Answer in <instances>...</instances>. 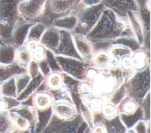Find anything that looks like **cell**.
Segmentation results:
<instances>
[{
	"mask_svg": "<svg viewBox=\"0 0 151 133\" xmlns=\"http://www.w3.org/2000/svg\"><path fill=\"white\" fill-rule=\"evenodd\" d=\"M9 111L17 113L24 118L29 124L28 132H35L37 119V109L34 105H27L21 103L19 106Z\"/></svg>",
	"mask_w": 151,
	"mask_h": 133,
	"instance_id": "cell-15",
	"label": "cell"
},
{
	"mask_svg": "<svg viewBox=\"0 0 151 133\" xmlns=\"http://www.w3.org/2000/svg\"><path fill=\"white\" fill-rule=\"evenodd\" d=\"M92 132H106V130L104 128V126L103 125L99 124H96L94 125Z\"/></svg>",
	"mask_w": 151,
	"mask_h": 133,
	"instance_id": "cell-47",
	"label": "cell"
},
{
	"mask_svg": "<svg viewBox=\"0 0 151 133\" xmlns=\"http://www.w3.org/2000/svg\"><path fill=\"white\" fill-rule=\"evenodd\" d=\"M127 18L134 37L142 46L144 40L145 31L137 11L129 12L127 13Z\"/></svg>",
	"mask_w": 151,
	"mask_h": 133,
	"instance_id": "cell-17",
	"label": "cell"
},
{
	"mask_svg": "<svg viewBox=\"0 0 151 133\" xmlns=\"http://www.w3.org/2000/svg\"><path fill=\"white\" fill-rule=\"evenodd\" d=\"M147 56L149 57V55L142 49L133 53L131 59L133 69L136 70H139L149 65V63L147 64V62H149V60H147Z\"/></svg>",
	"mask_w": 151,
	"mask_h": 133,
	"instance_id": "cell-26",
	"label": "cell"
},
{
	"mask_svg": "<svg viewBox=\"0 0 151 133\" xmlns=\"http://www.w3.org/2000/svg\"><path fill=\"white\" fill-rule=\"evenodd\" d=\"M15 129L19 131H28L29 124L28 122L21 115L14 112H9Z\"/></svg>",
	"mask_w": 151,
	"mask_h": 133,
	"instance_id": "cell-36",
	"label": "cell"
},
{
	"mask_svg": "<svg viewBox=\"0 0 151 133\" xmlns=\"http://www.w3.org/2000/svg\"><path fill=\"white\" fill-rule=\"evenodd\" d=\"M48 0H22L18 5L21 18L26 21H40Z\"/></svg>",
	"mask_w": 151,
	"mask_h": 133,
	"instance_id": "cell-8",
	"label": "cell"
},
{
	"mask_svg": "<svg viewBox=\"0 0 151 133\" xmlns=\"http://www.w3.org/2000/svg\"><path fill=\"white\" fill-rule=\"evenodd\" d=\"M128 25L127 19L120 18L111 9L105 8L96 25L86 37L91 44H111L121 36Z\"/></svg>",
	"mask_w": 151,
	"mask_h": 133,
	"instance_id": "cell-1",
	"label": "cell"
},
{
	"mask_svg": "<svg viewBox=\"0 0 151 133\" xmlns=\"http://www.w3.org/2000/svg\"><path fill=\"white\" fill-rule=\"evenodd\" d=\"M143 112V120L150 121V92L143 99L140 105Z\"/></svg>",
	"mask_w": 151,
	"mask_h": 133,
	"instance_id": "cell-42",
	"label": "cell"
},
{
	"mask_svg": "<svg viewBox=\"0 0 151 133\" xmlns=\"http://www.w3.org/2000/svg\"><path fill=\"white\" fill-rule=\"evenodd\" d=\"M139 106V104L137 102L126 96L119 104L116 106V109L118 114L121 113L129 114L134 112Z\"/></svg>",
	"mask_w": 151,
	"mask_h": 133,
	"instance_id": "cell-28",
	"label": "cell"
},
{
	"mask_svg": "<svg viewBox=\"0 0 151 133\" xmlns=\"http://www.w3.org/2000/svg\"><path fill=\"white\" fill-rule=\"evenodd\" d=\"M27 73V69L19 66L16 61L9 65L0 64V84L10 77Z\"/></svg>",
	"mask_w": 151,
	"mask_h": 133,
	"instance_id": "cell-20",
	"label": "cell"
},
{
	"mask_svg": "<svg viewBox=\"0 0 151 133\" xmlns=\"http://www.w3.org/2000/svg\"><path fill=\"white\" fill-rule=\"evenodd\" d=\"M78 112L80 113L83 121L88 125V127L93 130L94 126V124L93 113H92L91 110L86 104L83 102L79 106Z\"/></svg>",
	"mask_w": 151,
	"mask_h": 133,
	"instance_id": "cell-35",
	"label": "cell"
},
{
	"mask_svg": "<svg viewBox=\"0 0 151 133\" xmlns=\"http://www.w3.org/2000/svg\"><path fill=\"white\" fill-rule=\"evenodd\" d=\"M17 48L11 43L0 40V64L9 65L15 62Z\"/></svg>",
	"mask_w": 151,
	"mask_h": 133,
	"instance_id": "cell-18",
	"label": "cell"
},
{
	"mask_svg": "<svg viewBox=\"0 0 151 133\" xmlns=\"http://www.w3.org/2000/svg\"><path fill=\"white\" fill-rule=\"evenodd\" d=\"M100 3V0H81V5L83 7L92 6Z\"/></svg>",
	"mask_w": 151,
	"mask_h": 133,
	"instance_id": "cell-46",
	"label": "cell"
},
{
	"mask_svg": "<svg viewBox=\"0 0 151 133\" xmlns=\"http://www.w3.org/2000/svg\"><path fill=\"white\" fill-rule=\"evenodd\" d=\"M21 104V102L17 99V97L2 96L0 99V111H9L19 106Z\"/></svg>",
	"mask_w": 151,
	"mask_h": 133,
	"instance_id": "cell-37",
	"label": "cell"
},
{
	"mask_svg": "<svg viewBox=\"0 0 151 133\" xmlns=\"http://www.w3.org/2000/svg\"><path fill=\"white\" fill-rule=\"evenodd\" d=\"M77 24V17L74 13L64 15L55 19L51 23L53 26L60 30L73 31Z\"/></svg>",
	"mask_w": 151,
	"mask_h": 133,
	"instance_id": "cell-19",
	"label": "cell"
},
{
	"mask_svg": "<svg viewBox=\"0 0 151 133\" xmlns=\"http://www.w3.org/2000/svg\"><path fill=\"white\" fill-rule=\"evenodd\" d=\"M108 51L111 57L117 59L120 61L126 57H131L133 53L128 48L116 44H111Z\"/></svg>",
	"mask_w": 151,
	"mask_h": 133,
	"instance_id": "cell-30",
	"label": "cell"
},
{
	"mask_svg": "<svg viewBox=\"0 0 151 133\" xmlns=\"http://www.w3.org/2000/svg\"><path fill=\"white\" fill-rule=\"evenodd\" d=\"M2 96L17 97L18 95L15 76L10 77L1 83Z\"/></svg>",
	"mask_w": 151,
	"mask_h": 133,
	"instance_id": "cell-32",
	"label": "cell"
},
{
	"mask_svg": "<svg viewBox=\"0 0 151 133\" xmlns=\"http://www.w3.org/2000/svg\"><path fill=\"white\" fill-rule=\"evenodd\" d=\"M37 124L35 126V132H42L43 129L48 124L50 121L51 116L53 113L52 105L49 107L42 109H37Z\"/></svg>",
	"mask_w": 151,
	"mask_h": 133,
	"instance_id": "cell-22",
	"label": "cell"
},
{
	"mask_svg": "<svg viewBox=\"0 0 151 133\" xmlns=\"http://www.w3.org/2000/svg\"><path fill=\"white\" fill-rule=\"evenodd\" d=\"M27 73L31 77V78L37 76L40 73V68L38 63L37 61L32 60L27 67Z\"/></svg>",
	"mask_w": 151,
	"mask_h": 133,
	"instance_id": "cell-44",
	"label": "cell"
},
{
	"mask_svg": "<svg viewBox=\"0 0 151 133\" xmlns=\"http://www.w3.org/2000/svg\"><path fill=\"white\" fill-rule=\"evenodd\" d=\"M100 3L122 18L127 19V13L130 11H137L135 0H100Z\"/></svg>",
	"mask_w": 151,
	"mask_h": 133,
	"instance_id": "cell-10",
	"label": "cell"
},
{
	"mask_svg": "<svg viewBox=\"0 0 151 133\" xmlns=\"http://www.w3.org/2000/svg\"><path fill=\"white\" fill-rule=\"evenodd\" d=\"M99 112L105 119H110L118 114L116 106L109 102L103 105Z\"/></svg>",
	"mask_w": 151,
	"mask_h": 133,
	"instance_id": "cell-41",
	"label": "cell"
},
{
	"mask_svg": "<svg viewBox=\"0 0 151 133\" xmlns=\"http://www.w3.org/2000/svg\"><path fill=\"white\" fill-rule=\"evenodd\" d=\"M133 128L134 131V132H150V121L147 122L143 119H141L136 123Z\"/></svg>",
	"mask_w": 151,
	"mask_h": 133,
	"instance_id": "cell-43",
	"label": "cell"
},
{
	"mask_svg": "<svg viewBox=\"0 0 151 133\" xmlns=\"http://www.w3.org/2000/svg\"><path fill=\"white\" fill-rule=\"evenodd\" d=\"M53 113L63 119H71L80 113L71 101L64 100L52 103Z\"/></svg>",
	"mask_w": 151,
	"mask_h": 133,
	"instance_id": "cell-13",
	"label": "cell"
},
{
	"mask_svg": "<svg viewBox=\"0 0 151 133\" xmlns=\"http://www.w3.org/2000/svg\"><path fill=\"white\" fill-rule=\"evenodd\" d=\"M82 6L81 0H48L40 21L51 26L55 19L74 13Z\"/></svg>",
	"mask_w": 151,
	"mask_h": 133,
	"instance_id": "cell-4",
	"label": "cell"
},
{
	"mask_svg": "<svg viewBox=\"0 0 151 133\" xmlns=\"http://www.w3.org/2000/svg\"><path fill=\"white\" fill-rule=\"evenodd\" d=\"M101 124L104 126L106 132H126L127 131L119 114L110 119L104 118Z\"/></svg>",
	"mask_w": 151,
	"mask_h": 133,
	"instance_id": "cell-23",
	"label": "cell"
},
{
	"mask_svg": "<svg viewBox=\"0 0 151 133\" xmlns=\"http://www.w3.org/2000/svg\"><path fill=\"white\" fill-rule=\"evenodd\" d=\"M45 80L47 90L56 89L63 85L61 73L52 72L45 77Z\"/></svg>",
	"mask_w": 151,
	"mask_h": 133,
	"instance_id": "cell-34",
	"label": "cell"
},
{
	"mask_svg": "<svg viewBox=\"0 0 151 133\" xmlns=\"http://www.w3.org/2000/svg\"><path fill=\"white\" fill-rule=\"evenodd\" d=\"M119 115L127 129L133 128L137 122L143 119V112L140 105L134 112L129 114L121 113H119Z\"/></svg>",
	"mask_w": 151,
	"mask_h": 133,
	"instance_id": "cell-25",
	"label": "cell"
},
{
	"mask_svg": "<svg viewBox=\"0 0 151 133\" xmlns=\"http://www.w3.org/2000/svg\"><path fill=\"white\" fill-rule=\"evenodd\" d=\"M83 121L80 113L71 119L61 118L52 113L50 121L42 132H77Z\"/></svg>",
	"mask_w": 151,
	"mask_h": 133,
	"instance_id": "cell-7",
	"label": "cell"
},
{
	"mask_svg": "<svg viewBox=\"0 0 151 133\" xmlns=\"http://www.w3.org/2000/svg\"><path fill=\"white\" fill-rule=\"evenodd\" d=\"M76 48L81 57L85 61L91 63L94 54L93 47L91 43L85 36L78 35L72 33Z\"/></svg>",
	"mask_w": 151,
	"mask_h": 133,
	"instance_id": "cell-12",
	"label": "cell"
},
{
	"mask_svg": "<svg viewBox=\"0 0 151 133\" xmlns=\"http://www.w3.org/2000/svg\"><path fill=\"white\" fill-rule=\"evenodd\" d=\"M52 99L47 91H37L32 95L33 105L37 109H42L51 106Z\"/></svg>",
	"mask_w": 151,
	"mask_h": 133,
	"instance_id": "cell-24",
	"label": "cell"
},
{
	"mask_svg": "<svg viewBox=\"0 0 151 133\" xmlns=\"http://www.w3.org/2000/svg\"><path fill=\"white\" fill-rule=\"evenodd\" d=\"M15 130L9 112L0 111V133L12 132Z\"/></svg>",
	"mask_w": 151,
	"mask_h": 133,
	"instance_id": "cell-33",
	"label": "cell"
},
{
	"mask_svg": "<svg viewBox=\"0 0 151 133\" xmlns=\"http://www.w3.org/2000/svg\"><path fill=\"white\" fill-rule=\"evenodd\" d=\"M126 96L127 94L124 84V83H122L112 93L109 98V102L112 103L116 106Z\"/></svg>",
	"mask_w": 151,
	"mask_h": 133,
	"instance_id": "cell-38",
	"label": "cell"
},
{
	"mask_svg": "<svg viewBox=\"0 0 151 133\" xmlns=\"http://www.w3.org/2000/svg\"><path fill=\"white\" fill-rule=\"evenodd\" d=\"M2 97V94H1V84H0V99Z\"/></svg>",
	"mask_w": 151,
	"mask_h": 133,
	"instance_id": "cell-48",
	"label": "cell"
},
{
	"mask_svg": "<svg viewBox=\"0 0 151 133\" xmlns=\"http://www.w3.org/2000/svg\"><path fill=\"white\" fill-rule=\"evenodd\" d=\"M55 56L62 72L80 81L86 80L87 70L91 65L90 63L71 57Z\"/></svg>",
	"mask_w": 151,
	"mask_h": 133,
	"instance_id": "cell-6",
	"label": "cell"
},
{
	"mask_svg": "<svg viewBox=\"0 0 151 133\" xmlns=\"http://www.w3.org/2000/svg\"><path fill=\"white\" fill-rule=\"evenodd\" d=\"M38 63L40 72L43 74V76L45 77H46L49 74H50L51 73L50 67L47 60H45V57L42 60L38 61Z\"/></svg>",
	"mask_w": 151,
	"mask_h": 133,
	"instance_id": "cell-45",
	"label": "cell"
},
{
	"mask_svg": "<svg viewBox=\"0 0 151 133\" xmlns=\"http://www.w3.org/2000/svg\"><path fill=\"white\" fill-rule=\"evenodd\" d=\"M105 7L101 4L81 7L74 12L77 17V24L72 33L86 36L99 20Z\"/></svg>",
	"mask_w": 151,
	"mask_h": 133,
	"instance_id": "cell-5",
	"label": "cell"
},
{
	"mask_svg": "<svg viewBox=\"0 0 151 133\" xmlns=\"http://www.w3.org/2000/svg\"><path fill=\"white\" fill-rule=\"evenodd\" d=\"M60 38V29L49 26L46 28L39 43L45 48L54 52L58 46Z\"/></svg>",
	"mask_w": 151,
	"mask_h": 133,
	"instance_id": "cell-14",
	"label": "cell"
},
{
	"mask_svg": "<svg viewBox=\"0 0 151 133\" xmlns=\"http://www.w3.org/2000/svg\"><path fill=\"white\" fill-rule=\"evenodd\" d=\"M15 78L18 95L27 87L31 79V77L27 73H24L15 76Z\"/></svg>",
	"mask_w": 151,
	"mask_h": 133,
	"instance_id": "cell-40",
	"label": "cell"
},
{
	"mask_svg": "<svg viewBox=\"0 0 151 133\" xmlns=\"http://www.w3.org/2000/svg\"><path fill=\"white\" fill-rule=\"evenodd\" d=\"M111 56L107 50H99L94 53L91 64L97 69L102 70L109 67Z\"/></svg>",
	"mask_w": 151,
	"mask_h": 133,
	"instance_id": "cell-21",
	"label": "cell"
},
{
	"mask_svg": "<svg viewBox=\"0 0 151 133\" xmlns=\"http://www.w3.org/2000/svg\"><path fill=\"white\" fill-rule=\"evenodd\" d=\"M60 32L59 44L53 53L57 56L71 57L83 60L76 48L71 32L64 30H60Z\"/></svg>",
	"mask_w": 151,
	"mask_h": 133,
	"instance_id": "cell-9",
	"label": "cell"
},
{
	"mask_svg": "<svg viewBox=\"0 0 151 133\" xmlns=\"http://www.w3.org/2000/svg\"><path fill=\"white\" fill-rule=\"evenodd\" d=\"M45 59L47 60L50 69L52 72H61V68L56 60L55 56L52 51L45 48Z\"/></svg>",
	"mask_w": 151,
	"mask_h": 133,
	"instance_id": "cell-39",
	"label": "cell"
},
{
	"mask_svg": "<svg viewBox=\"0 0 151 133\" xmlns=\"http://www.w3.org/2000/svg\"><path fill=\"white\" fill-rule=\"evenodd\" d=\"M34 23L26 21L21 17L19 18L14 27L10 40V43L17 48L24 46L29 29Z\"/></svg>",
	"mask_w": 151,
	"mask_h": 133,
	"instance_id": "cell-11",
	"label": "cell"
},
{
	"mask_svg": "<svg viewBox=\"0 0 151 133\" xmlns=\"http://www.w3.org/2000/svg\"><path fill=\"white\" fill-rule=\"evenodd\" d=\"M45 79V77L41 72L37 76L31 78L27 87L17 95V99L21 102H24L29 99L38 90Z\"/></svg>",
	"mask_w": 151,
	"mask_h": 133,
	"instance_id": "cell-16",
	"label": "cell"
},
{
	"mask_svg": "<svg viewBox=\"0 0 151 133\" xmlns=\"http://www.w3.org/2000/svg\"><path fill=\"white\" fill-rule=\"evenodd\" d=\"M32 60V53L24 46L17 48L15 61L21 67L27 69V66Z\"/></svg>",
	"mask_w": 151,
	"mask_h": 133,
	"instance_id": "cell-31",
	"label": "cell"
},
{
	"mask_svg": "<svg viewBox=\"0 0 151 133\" xmlns=\"http://www.w3.org/2000/svg\"><path fill=\"white\" fill-rule=\"evenodd\" d=\"M111 44H120L130 49L132 53L142 49L141 44L134 37L120 36L116 38Z\"/></svg>",
	"mask_w": 151,
	"mask_h": 133,
	"instance_id": "cell-29",
	"label": "cell"
},
{
	"mask_svg": "<svg viewBox=\"0 0 151 133\" xmlns=\"http://www.w3.org/2000/svg\"><path fill=\"white\" fill-rule=\"evenodd\" d=\"M47 27L41 21L34 22L29 29L26 42L29 41L39 42Z\"/></svg>",
	"mask_w": 151,
	"mask_h": 133,
	"instance_id": "cell-27",
	"label": "cell"
},
{
	"mask_svg": "<svg viewBox=\"0 0 151 133\" xmlns=\"http://www.w3.org/2000/svg\"><path fill=\"white\" fill-rule=\"evenodd\" d=\"M127 96L140 105L143 99L150 92V67L135 70L133 75L124 82Z\"/></svg>",
	"mask_w": 151,
	"mask_h": 133,
	"instance_id": "cell-3",
	"label": "cell"
},
{
	"mask_svg": "<svg viewBox=\"0 0 151 133\" xmlns=\"http://www.w3.org/2000/svg\"><path fill=\"white\" fill-rule=\"evenodd\" d=\"M22 0H0V40L11 43V36L20 18L18 5Z\"/></svg>",
	"mask_w": 151,
	"mask_h": 133,
	"instance_id": "cell-2",
	"label": "cell"
}]
</instances>
